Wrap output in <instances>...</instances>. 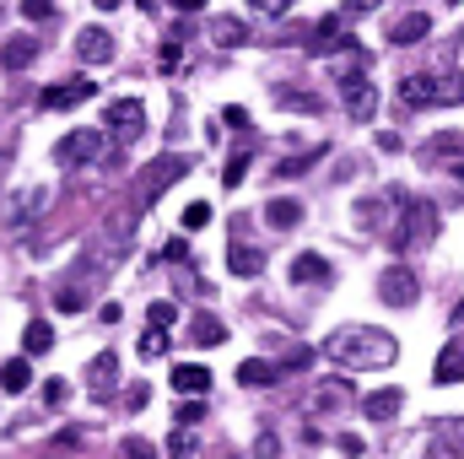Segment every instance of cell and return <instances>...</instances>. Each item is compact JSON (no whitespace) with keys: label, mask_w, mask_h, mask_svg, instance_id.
<instances>
[{"label":"cell","mask_w":464,"mask_h":459,"mask_svg":"<svg viewBox=\"0 0 464 459\" xmlns=\"http://www.w3.org/2000/svg\"><path fill=\"white\" fill-rule=\"evenodd\" d=\"M324 356L351 367V373H372V367H389L400 356V341L389 330H372V325H346L324 341Z\"/></svg>","instance_id":"cell-1"},{"label":"cell","mask_w":464,"mask_h":459,"mask_svg":"<svg viewBox=\"0 0 464 459\" xmlns=\"http://www.w3.org/2000/svg\"><path fill=\"white\" fill-rule=\"evenodd\" d=\"M432 232H438V206H427V200H405V217H400L394 232H389V249H394V254L421 249V243H432Z\"/></svg>","instance_id":"cell-2"},{"label":"cell","mask_w":464,"mask_h":459,"mask_svg":"<svg viewBox=\"0 0 464 459\" xmlns=\"http://www.w3.org/2000/svg\"><path fill=\"white\" fill-rule=\"evenodd\" d=\"M335 82H341V103H346V114L351 119H372V109H378L372 82H367L356 65H335Z\"/></svg>","instance_id":"cell-3"},{"label":"cell","mask_w":464,"mask_h":459,"mask_svg":"<svg viewBox=\"0 0 464 459\" xmlns=\"http://www.w3.org/2000/svg\"><path fill=\"white\" fill-rule=\"evenodd\" d=\"M378 298H383L389 308H411V303L421 298V276H416L411 265H383V276H378Z\"/></svg>","instance_id":"cell-4"},{"label":"cell","mask_w":464,"mask_h":459,"mask_svg":"<svg viewBox=\"0 0 464 459\" xmlns=\"http://www.w3.org/2000/svg\"><path fill=\"white\" fill-rule=\"evenodd\" d=\"M103 157V130H71L60 146H54V162L60 168H87Z\"/></svg>","instance_id":"cell-5"},{"label":"cell","mask_w":464,"mask_h":459,"mask_svg":"<svg viewBox=\"0 0 464 459\" xmlns=\"http://www.w3.org/2000/svg\"><path fill=\"white\" fill-rule=\"evenodd\" d=\"M103 130L119 135V141H135V135L146 130V109H140V98H114V103H103Z\"/></svg>","instance_id":"cell-6"},{"label":"cell","mask_w":464,"mask_h":459,"mask_svg":"<svg viewBox=\"0 0 464 459\" xmlns=\"http://www.w3.org/2000/svg\"><path fill=\"white\" fill-rule=\"evenodd\" d=\"M184 173H189V157H157V162H151V168L140 173V200L151 206V200H157V195H162L168 184H179Z\"/></svg>","instance_id":"cell-7"},{"label":"cell","mask_w":464,"mask_h":459,"mask_svg":"<svg viewBox=\"0 0 464 459\" xmlns=\"http://www.w3.org/2000/svg\"><path fill=\"white\" fill-rule=\"evenodd\" d=\"M92 93H98V87H92L87 76H76V82H54V87H44V98H38V103L60 114V109H76V103H87Z\"/></svg>","instance_id":"cell-8"},{"label":"cell","mask_w":464,"mask_h":459,"mask_svg":"<svg viewBox=\"0 0 464 459\" xmlns=\"http://www.w3.org/2000/svg\"><path fill=\"white\" fill-rule=\"evenodd\" d=\"M76 60H87V65H109V60H114V38H109L103 27H82V33H76Z\"/></svg>","instance_id":"cell-9"},{"label":"cell","mask_w":464,"mask_h":459,"mask_svg":"<svg viewBox=\"0 0 464 459\" xmlns=\"http://www.w3.org/2000/svg\"><path fill=\"white\" fill-rule=\"evenodd\" d=\"M33 60H38V38H33V33H16V38L0 44V65H5V71H27Z\"/></svg>","instance_id":"cell-10"},{"label":"cell","mask_w":464,"mask_h":459,"mask_svg":"<svg viewBox=\"0 0 464 459\" xmlns=\"http://www.w3.org/2000/svg\"><path fill=\"white\" fill-rule=\"evenodd\" d=\"M427 33H432V16H427V11H405V16L389 27V44H400V49H405V44H421Z\"/></svg>","instance_id":"cell-11"},{"label":"cell","mask_w":464,"mask_h":459,"mask_svg":"<svg viewBox=\"0 0 464 459\" xmlns=\"http://www.w3.org/2000/svg\"><path fill=\"white\" fill-rule=\"evenodd\" d=\"M254 38V27L243 22V16H211V44H222V49H243Z\"/></svg>","instance_id":"cell-12"},{"label":"cell","mask_w":464,"mask_h":459,"mask_svg":"<svg viewBox=\"0 0 464 459\" xmlns=\"http://www.w3.org/2000/svg\"><path fill=\"white\" fill-rule=\"evenodd\" d=\"M114 384H119V356L114 351H98L92 367H87V389H92V395H109Z\"/></svg>","instance_id":"cell-13"},{"label":"cell","mask_w":464,"mask_h":459,"mask_svg":"<svg viewBox=\"0 0 464 459\" xmlns=\"http://www.w3.org/2000/svg\"><path fill=\"white\" fill-rule=\"evenodd\" d=\"M464 103V76L459 71H432V109H454Z\"/></svg>","instance_id":"cell-14"},{"label":"cell","mask_w":464,"mask_h":459,"mask_svg":"<svg viewBox=\"0 0 464 459\" xmlns=\"http://www.w3.org/2000/svg\"><path fill=\"white\" fill-rule=\"evenodd\" d=\"M292 281L297 287H324L330 281V259L324 254H297L292 259Z\"/></svg>","instance_id":"cell-15"},{"label":"cell","mask_w":464,"mask_h":459,"mask_svg":"<svg viewBox=\"0 0 464 459\" xmlns=\"http://www.w3.org/2000/svg\"><path fill=\"white\" fill-rule=\"evenodd\" d=\"M173 389L179 395H206L211 389V367L206 362H179L173 367Z\"/></svg>","instance_id":"cell-16"},{"label":"cell","mask_w":464,"mask_h":459,"mask_svg":"<svg viewBox=\"0 0 464 459\" xmlns=\"http://www.w3.org/2000/svg\"><path fill=\"white\" fill-rule=\"evenodd\" d=\"M281 378V362H265V356H248L243 367H237V384L243 389H265V384H276Z\"/></svg>","instance_id":"cell-17"},{"label":"cell","mask_w":464,"mask_h":459,"mask_svg":"<svg viewBox=\"0 0 464 459\" xmlns=\"http://www.w3.org/2000/svg\"><path fill=\"white\" fill-rule=\"evenodd\" d=\"M400 405H405V395H400V389H378V395H367V400H362L367 422H394V416H400Z\"/></svg>","instance_id":"cell-18"},{"label":"cell","mask_w":464,"mask_h":459,"mask_svg":"<svg viewBox=\"0 0 464 459\" xmlns=\"http://www.w3.org/2000/svg\"><path fill=\"white\" fill-rule=\"evenodd\" d=\"M400 109H432V76H405L400 82Z\"/></svg>","instance_id":"cell-19"},{"label":"cell","mask_w":464,"mask_h":459,"mask_svg":"<svg viewBox=\"0 0 464 459\" xmlns=\"http://www.w3.org/2000/svg\"><path fill=\"white\" fill-rule=\"evenodd\" d=\"M227 265H232V276H259V270H265V254H259V249H248V243H232Z\"/></svg>","instance_id":"cell-20"},{"label":"cell","mask_w":464,"mask_h":459,"mask_svg":"<svg viewBox=\"0 0 464 459\" xmlns=\"http://www.w3.org/2000/svg\"><path fill=\"white\" fill-rule=\"evenodd\" d=\"M265 222H270V228H297V222H303V206L286 200V195H276V200L265 206Z\"/></svg>","instance_id":"cell-21"},{"label":"cell","mask_w":464,"mask_h":459,"mask_svg":"<svg viewBox=\"0 0 464 459\" xmlns=\"http://www.w3.org/2000/svg\"><path fill=\"white\" fill-rule=\"evenodd\" d=\"M27 384H33V362H27V356H16V362L0 367V389H5V395H22Z\"/></svg>","instance_id":"cell-22"},{"label":"cell","mask_w":464,"mask_h":459,"mask_svg":"<svg viewBox=\"0 0 464 459\" xmlns=\"http://www.w3.org/2000/svg\"><path fill=\"white\" fill-rule=\"evenodd\" d=\"M189 341L195 346H222L227 341V325H222V319H195V325H189Z\"/></svg>","instance_id":"cell-23"},{"label":"cell","mask_w":464,"mask_h":459,"mask_svg":"<svg viewBox=\"0 0 464 459\" xmlns=\"http://www.w3.org/2000/svg\"><path fill=\"white\" fill-rule=\"evenodd\" d=\"M22 346H27V356H44V351L54 346V330H49L44 319H33V325L22 330Z\"/></svg>","instance_id":"cell-24"},{"label":"cell","mask_w":464,"mask_h":459,"mask_svg":"<svg viewBox=\"0 0 464 459\" xmlns=\"http://www.w3.org/2000/svg\"><path fill=\"white\" fill-rule=\"evenodd\" d=\"M432 378H438V384H454V378H464V356H459V346H449V351L438 356Z\"/></svg>","instance_id":"cell-25"},{"label":"cell","mask_w":464,"mask_h":459,"mask_svg":"<svg viewBox=\"0 0 464 459\" xmlns=\"http://www.w3.org/2000/svg\"><path fill=\"white\" fill-rule=\"evenodd\" d=\"M44 206H49V195H44V190H33V195H22V206L11 211V228H27V222H33V217H38Z\"/></svg>","instance_id":"cell-26"},{"label":"cell","mask_w":464,"mask_h":459,"mask_svg":"<svg viewBox=\"0 0 464 459\" xmlns=\"http://www.w3.org/2000/svg\"><path fill=\"white\" fill-rule=\"evenodd\" d=\"M281 109H292V114H319L324 103H319L314 93H281Z\"/></svg>","instance_id":"cell-27"},{"label":"cell","mask_w":464,"mask_h":459,"mask_svg":"<svg viewBox=\"0 0 464 459\" xmlns=\"http://www.w3.org/2000/svg\"><path fill=\"white\" fill-rule=\"evenodd\" d=\"M432 157H443V162L464 157V135H454V130H449V135H438V141H432Z\"/></svg>","instance_id":"cell-28"},{"label":"cell","mask_w":464,"mask_h":459,"mask_svg":"<svg viewBox=\"0 0 464 459\" xmlns=\"http://www.w3.org/2000/svg\"><path fill=\"white\" fill-rule=\"evenodd\" d=\"M157 71H162V76H179V71H184V49H179V44H162Z\"/></svg>","instance_id":"cell-29"},{"label":"cell","mask_w":464,"mask_h":459,"mask_svg":"<svg viewBox=\"0 0 464 459\" xmlns=\"http://www.w3.org/2000/svg\"><path fill=\"white\" fill-rule=\"evenodd\" d=\"M319 157H324V146H308L303 157H286V162H281V179H292V173H303V168H314Z\"/></svg>","instance_id":"cell-30"},{"label":"cell","mask_w":464,"mask_h":459,"mask_svg":"<svg viewBox=\"0 0 464 459\" xmlns=\"http://www.w3.org/2000/svg\"><path fill=\"white\" fill-rule=\"evenodd\" d=\"M54 308H60V314H76V308H87V292H82V287H60V292H54Z\"/></svg>","instance_id":"cell-31"},{"label":"cell","mask_w":464,"mask_h":459,"mask_svg":"<svg viewBox=\"0 0 464 459\" xmlns=\"http://www.w3.org/2000/svg\"><path fill=\"white\" fill-rule=\"evenodd\" d=\"M162 351H168V330L146 325V336H140V356H162Z\"/></svg>","instance_id":"cell-32"},{"label":"cell","mask_w":464,"mask_h":459,"mask_svg":"<svg viewBox=\"0 0 464 459\" xmlns=\"http://www.w3.org/2000/svg\"><path fill=\"white\" fill-rule=\"evenodd\" d=\"M195 449H200V444H195V433H173V438H168V454H173V459H195Z\"/></svg>","instance_id":"cell-33"},{"label":"cell","mask_w":464,"mask_h":459,"mask_svg":"<svg viewBox=\"0 0 464 459\" xmlns=\"http://www.w3.org/2000/svg\"><path fill=\"white\" fill-rule=\"evenodd\" d=\"M243 173H248V146H237V151H232V162H227V190H237V184H243Z\"/></svg>","instance_id":"cell-34"},{"label":"cell","mask_w":464,"mask_h":459,"mask_svg":"<svg viewBox=\"0 0 464 459\" xmlns=\"http://www.w3.org/2000/svg\"><path fill=\"white\" fill-rule=\"evenodd\" d=\"M146 319H151L157 330H173V319H179V308H173V303H151V308H146Z\"/></svg>","instance_id":"cell-35"},{"label":"cell","mask_w":464,"mask_h":459,"mask_svg":"<svg viewBox=\"0 0 464 459\" xmlns=\"http://www.w3.org/2000/svg\"><path fill=\"white\" fill-rule=\"evenodd\" d=\"M206 222H211V206H206V200H189V206H184V228L195 232V228H206Z\"/></svg>","instance_id":"cell-36"},{"label":"cell","mask_w":464,"mask_h":459,"mask_svg":"<svg viewBox=\"0 0 464 459\" xmlns=\"http://www.w3.org/2000/svg\"><path fill=\"white\" fill-rule=\"evenodd\" d=\"M22 16L27 22H49L54 16V0H22Z\"/></svg>","instance_id":"cell-37"},{"label":"cell","mask_w":464,"mask_h":459,"mask_svg":"<svg viewBox=\"0 0 464 459\" xmlns=\"http://www.w3.org/2000/svg\"><path fill=\"white\" fill-rule=\"evenodd\" d=\"M254 454L259 459H281V438H276V433H259V438H254Z\"/></svg>","instance_id":"cell-38"},{"label":"cell","mask_w":464,"mask_h":459,"mask_svg":"<svg viewBox=\"0 0 464 459\" xmlns=\"http://www.w3.org/2000/svg\"><path fill=\"white\" fill-rule=\"evenodd\" d=\"M65 395H71L65 378H49V384H44V405H65Z\"/></svg>","instance_id":"cell-39"},{"label":"cell","mask_w":464,"mask_h":459,"mask_svg":"<svg viewBox=\"0 0 464 459\" xmlns=\"http://www.w3.org/2000/svg\"><path fill=\"white\" fill-rule=\"evenodd\" d=\"M124 459H157V444H146V438H124Z\"/></svg>","instance_id":"cell-40"},{"label":"cell","mask_w":464,"mask_h":459,"mask_svg":"<svg viewBox=\"0 0 464 459\" xmlns=\"http://www.w3.org/2000/svg\"><path fill=\"white\" fill-rule=\"evenodd\" d=\"M200 416H206V400H184V405H179V422H184V427H195Z\"/></svg>","instance_id":"cell-41"},{"label":"cell","mask_w":464,"mask_h":459,"mask_svg":"<svg viewBox=\"0 0 464 459\" xmlns=\"http://www.w3.org/2000/svg\"><path fill=\"white\" fill-rule=\"evenodd\" d=\"M286 5H292V0H248V11H254V16H281Z\"/></svg>","instance_id":"cell-42"},{"label":"cell","mask_w":464,"mask_h":459,"mask_svg":"<svg viewBox=\"0 0 464 459\" xmlns=\"http://www.w3.org/2000/svg\"><path fill=\"white\" fill-rule=\"evenodd\" d=\"M335 449H341L346 459H362V454H367V444H362L356 433H341V444H335Z\"/></svg>","instance_id":"cell-43"},{"label":"cell","mask_w":464,"mask_h":459,"mask_svg":"<svg viewBox=\"0 0 464 459\" xmlns=\"http://www.w3.org/2000/svg\"><path fill=\"white\" fill-rule=\"evenodd\" d=\"M421 459H464V454L454 449V444H427V454Z\"/></svg>","instance_id":"cell-44"},{"label":"cell","mask_w":464,"mask_h":459,"mask_svg":"<svg viewBox=\"0 0 464 459\" xmlns=\"http://www.w3.org/2000/svg\"><path fill=\"white\" fill-rule=\"evenodd\" d=\"M146 400H151V389L146 384H130V411H146Z\"/></svg>","instance_id":"cell-45"},{"label":"cell","mask_w":464,"mask_h":459,"mask_svg":"<svg viewBox=\"0 0 464 459\" xmlns=\"http://www.w3.org/2000/svg\"><path fill=\"white\" fill-rule=\"evenodd\" d=\"M378 146H383V151H405V141H400L394 130H383V135H378Z\"/></svg>","instance_id":"cell-46"},{"label":"cell","mask_w":464,"mask_h":459,"mask_svg":"<svg viewBox=\"0 0 464 459\" xmlns=\"http://www.w3.org/2000/svg\"><path fill=\"white\" fill-rule=\"evenodd\" d=\"M71 444H82V427H65V433L54 438V449H71Z\"/></svg>","instance_id":"cell-47"},{"label":"cell","mask_w":464,"mask_h":459,"mask_svg":"<svg viewBox=\"0 0 464 459\" xmlns=\"http://www.w3.org/2000/svg\"><path fill=\"white\" fill-rule=\"evenodd\" d=\"M232 124V130H243V124H248V109H227V114H222Z\"/></svg>","instance_id":"cell-48"},{"label":"cell","mask_w":464,"mask_h":459,"mask_svg":"<svg viewBox=\"0 0 464 459\" xmlns=\"http://www.w3.org/2000/svg\"><path fill=\"white\" fill-rule=\"evenodd\" d=\"M173 5H179L184 16H195V11H206V0H173Z\"/></svg>","instance_id":"cell-49"},{"label":"cell","mask_w":464,"mask_h":459,"mask_svg":"<svg viewBox=\"0 0 464 459\" xmlns=\"http://www.w3.org/2000/svg\"><path fill=\"white\" fill-rule=\"evenodd\" d=\"M383 0H346V11H378Z\"/></svg>","instance_id":"cell-50"},{"label":"cell","mask_w":464,"mask_h":459,"mask_svg":"<svg viewBox=\"0 0 464 459\" xmlns=\"http://www.w3.org/2000/svg\"><path fill=\"white\" fill-rule=\"evenodd\" d=\"M92 5H98V11H119V0H92Z\"/></svg>","instance_id":"cell-51"},{"label":"cell","mask_w":464,"mask_h":459,"mask_svg":"<svg viewBox=\"0 0 464 459\" xmlns=\"http://www.w3.org/2000/svg\"><path fill=\"white\" fill-rule=\"evenodd\" d=\"M5 168H11V151H0V173H5Z\"/></svg>","instance_id":"cell-52"},{"label":"cell","mask_w":464,"mask_h":459,"mask_svg":"<svg viewBox=\"0 0 464 459\" xmlns=\"http://www.w3.org/2000/svg\"><path fill=\"white\" fill-rule=\"evenodd\" d=\"M454 325H464V303H459V308H454Z\"/></svg>","instance_id":"cell-53"},{"label":"cell","mask_w":464,"mask_h":459,"mask_svg":"<svg viewBox=\"0 0 464 459\" xmlns=\"http://www.w3.org/2000/svg\"><path fill=\"white\" fill-rule=\"evenodd\" d=\"M449 5H459V0H449Z\"/></svg>","instance_id":"cell-54"}]
</instances>
